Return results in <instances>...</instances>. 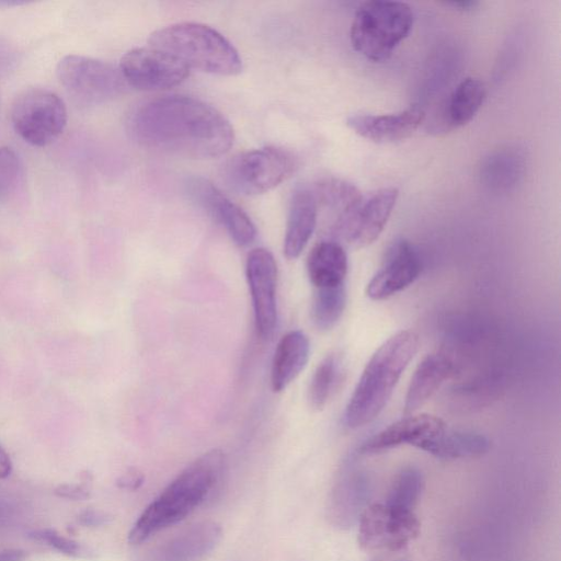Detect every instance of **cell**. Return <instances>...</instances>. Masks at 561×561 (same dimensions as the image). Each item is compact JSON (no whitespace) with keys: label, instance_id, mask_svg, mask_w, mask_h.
Wrapping results in <instances>:
<instances>
[{"label":"cell","instance_id":"cell-19","mask_svg":"<svg viewBox=\"0 0 561 561\" xmlns=\"http://www.w3.org/2000/svg\"><path fill=\"white\" fill-rule=\"evenodd\" d=\"M455 373L453 359L443 353L428 354L416 367L404 402V413L413 414Z\"/></svg>","mask_w":561,"mask_h":561},{"label":"cell","instance_id":"cell-1","mask_svg":"<svg viewBox=\"0 0 561 561\" xmlns=\"http://www.w3.org/2000/svg\"><path fill=\"white\" fill-rule=\"evenodd\" d=\"M128 131L139 145L190 159H213L229 151L234 134L215 107L193 96L172 94L138 106Z\"/></svg>","mask_w":561,"mask_h":561},{"label":"cell","instance_id":"cell-30","mask_svg":"<svg viewBox=\"0 0 561 561\" xmlns=\"http://www.w3.org/2000/svg\"><path fill=\"white\" fill-rule=\"evenodd\" d=\"M27 536L68 557L88 558L92 554L85 546L51 528L33 529Z\"/></svg>","mask_w":561,"mask_h":561},{"label":"cell","instance_id":"cell-14","mask_svg":"<svg viewBox=\"0 0 561 561\" xmlns=\"http://www.w3.org/2000/svg\"><path fill=\"white\" fill-rule=\"evenodd\" d=\"M438 416L421 413L404 416L365 440L360 454H376L401 445L427 451L433 442L446 430Z\"/></svg>","mask_w":561,"mask_h":561},{"label":"cell","instance_id":"cell-7","mask_svg":"<svg viewBox=\"0 0 561 561\" xmlns=\"http://www.w3.org/2000/svg\"><path fill=\"white\" fill-rule=\"evenodd\" d=\"M11 122L24 141L44 147L62 134L67 124V110L56 93L33 88L22 92L13 102Z\"/></svg>","mask_w":561,"mask_h":561},{"label":"cell","instance_id":"cell-3","mask_svg":"<svg viewBox=\"0 0 561 561\" xmlns=\"http://www.w3.org/2000/svg\"><path fill=\"white\" fill-rule=\"evenodd\" d=\"M419 347V334L402 330L375 351L346 404L347 427H362L379 415Z\"/></svg>","mask_w":561,"mask_h":561},{"label":"cell","instance_id":"cell-22","mask_svg":"<svg viewBox=\"0 0 561 561\" xmlns=\"http://www.w3.org/2000/svg\"><path fill=\"white\" fill-rule=\"evenodd\" d=\"M347 270V254L344 248L333 240L317 243L307 259V273L314 288L344 285Z\"/></svg>","mask_w":561,"mask_h":561},{"label":"cell","instance_id":"cell-34","mask_svg":"<svg viewBox=\"0 0 561 561\" xmlns=\"http://www.w3.org/2000/svg\"><path fill=\"white\" fill-rule=\"evenodd\" d=\"M144 473L137 468H129L122 473L117 480L116 485L124 490H137L144 483Z\"/></svg>","mask_w":561,"mask_h":561},{"label":"cell","instance_id":"cell-26","mask_svg":"<svg viewBox=\"0 0 561 561\" xmlns=\"http://www.w3.org/2000/svg\"><path fill=\"white\" fill-rule=\"evenodd\" d=\"M311 188L318 209L330 210L335 215L334 220L355 208L364 197L354 184L336 178L320 180Z\"/></svg>","mask_w":561,"mask_h":561},{"label":"cell","instance_id":"cell-37","mask_svg":"<svg viewBox=\"0 0 561 561\" xmlns=\"http://www.w3.org/2000/svg\"><path fill=\"white\" fill-rule=\"evenodd\" d=\"M26 553L20 549H7L0 551V561H24Z\"/></svg>","mask_w":561,"mask_h":561},{"label":"cell","instance_id":"cell-13","mask_svg":"<svg viewBox=\"0 0 561 561\" xmlns=\"http://www.w3.org/2000/svg\"><path fill=\"white\" fill-rule=\"evenodd\" d=\"M422 272L416 249L405 239H397L388 248L379 270L367 284L373 300H385L412 285Z\"/></svg>","mask_w":561,"mask_h":561},{"label":"cell","instance_id":"cell-4","mask_svg":"<svg viewBox=\"0 0 561 561\" xmlns=\"http://www.w3.org/2000/svg\"><path fill=\"white\" fill-rule=\"evenodd\" d=\"M148 46L175 58L188 69L233 76L242 70V60L234 46L208 25L182 22L154 31Z\"/></svg>","mask_w":561,"mask_h":561},{"label":"cell","instance_id":"cell-38","mask_svg":"<svg viewBox=\"0 0 561 561\" xmlns=\"http://www.w3.org/2000/svg\"><path fill=\"white\" fill-rule=\"evenodd\" d=\"M448 7H453L456 10L460 11H469L478 7L479 2L477 1H451L445 3Z\"/></svg>","mask_w":561,"mask_h":561},{"label":"cell","instance_id":"cell-28","mask_svg":"<svg viewBox=\"0 0 561 561\" xmlns=\"http://www.w3.org/2000/svg\"><path fill=\"white\" fill-rule=\"evenodd\" d=\"M311 320L320 331H329L341 319L346 306V286L314 288Z\"/></svg>","mask_w":561,"mask_h":561},{"label":"cell","instance_id":"cell-5","mask_svg":"<svg viewBox=\"0 0 561 561\" xmlns=\"http://www.w3.org/2000/svg\"><path fill=\"white\" fill-rule=\"evenodd\" d=\"M413 12L401 1L371 0L356 10L351 25L353 48L374 62L387 60L409 35Z\"/></svg>","mask_w":561,"mask_h":561},{"label":"cell","instance_id":"cell-11","mask_svg":"<svg viewBox=\"0 0 561 561\" xmlns=\"http://www.w3.org/2000/svg\"><path fill=\"white\" fill-rule=\"evenodd\" d=\"M398 194L394 187H383L363 197L355 208L334 220L333 231L352 247L371 244L382 232Z\"/></svg>","mask_w":561,"mask_h":561},{"label":"cell","instance_id":"cell-20","mask_svg":"<svg viewBox=\"0 0 561 561\" xmlns=\"http://www.w3.org/2000/svg\"><path fill=\"white\" fill-rule=\"evenodd\" d=\"M310 354V342L305 332L291 330L278 342L271 369V386L280 392L297 378L306 367Z\"/></svg>","mask_w":561,"mask_h":561},{"label":"cell","instance_id":"cell-32","mask_svg":"<svg viewBox=\"0 0 561 561\" xmlns=\"http://www.w3.org/2000/svg\"><path fill=\"white\" fill-rule=\"evenodd\" d=\"M91 479L88 478V474L80 483H62L55 488L54 494L58 497L73 500V501H83L90 497L91 489H90Z\"/></svg>","mask_w":561,"mask_h":561},{"label":"cell","instance_id":"cell-17","mask_svg":"<svg viewBox=\"0 0 561 561\" xmlns=\"http://www.w3.org/2000/svg\"><path fill=\"white\" fill-rule=\"evenodd\" d=\"M425 118L417 105L392 114H359L347 118V126L360 137L376 144H392L410 137Z\"/></svg>","mask_w":561,"mask_h":561},{"label":"cell","instance_id":"cell-9","mask_svg":"<svg viewBox=\"0 0 561 561\" xmlns=\"http://www.w3.org/2000/svg\"><path fill=\"white\" fill-rule=\"evenodd\" d=\"M358 543L365 550L398 551L420 534L421 524L413 511L386 503L367 506L358 518Z\"/></svg>","mask_w":561,"mask_h":561},{"label":"cell","instance_id":"cell-15","mask_svg":"<svg viewBox=\"0 0 561 561\" xmlns=\"http://www.w3.org/2000/svg\"><path fill=\"white\" fill-rule=\"evenodd\" d=\"M221 536L218 523L198 522L151 548L140 561H201L217 547Z\"/></svg>","mask_w":561,"mask_h":561},{"label":"cell","instance_id":"cell-31","mask_svg":"<svg viewBox=\"0 0 561 561\" xmlns=\"http://www.w3.org/2000/svg\"><path fill=\"white\" fill-rule=\"evenodd\" d=\"M21 175V164L16 153L8 148H0V205L15 190Z\"/></svg>","mask_w":561,"mask_h":561},{"label":"cell","instance_id":"cell-21","mask_svg":"<svg viewBox=\"0 0 561 561\" xmlns=\"http://www.w3.org/2000/svg\"><path fill=\"white\" fill-rule=\"evenodd\" d=\"M364 476L343 472L332 488L329 499V517L340 527H348L363 513L369 496V486Z\"/></svg>","mask_w":561,"mask_h":561},{"label":"cell","instance_id":"cell-39","mask_svg":"<svg viewBox=\"0 0 561 561\" xmlns=\"http://www.w3.org/2000/svg\"><path fill=\"white\" fill-rule=\"evenodd\" d=\"M3 515H4V507H3L2 505H0V518H1V516H3Z\"/></svg>","mask_w":561,"mask_h":561},{"label":"cell","instance_id":"cell-24","mask_svg":"<svg viewBox=\"0 0 561 561\" xmlns=\"http://www.w3.org/2000/svg\"><path fill=\"white\" fill-rule=\"evenodd\" d=\"M486 95L484 83L477 78L463 79L453 91L442 116V127L453 129L469 123Z\"/></svg>","mask_w":561,"mask_h":561},{"label":"cell","instance_id":"cell-6","mask_svg":"<svg viewBox=\"0 0 561 561\" xmlns=\"http://www.w3.org/2000/svg\"><path fill=\"white\" fill-rule=\"evenodd\" d=\"M57 76L75 101L88 106L112 101L127 87L119 68L79 55H68L60 59Z\"/></svg>","mask_w":561,"mask_h":561},{"label":"cell","instance_id":"cell-33","mask_svg":"<svg viewBox=\"0 0 561 561\" xmlns=\"http://www.w3.org/2000/svg\"><path fill=\"white\" fill-rule=\"evenodd\" d=\"M77 522L84 527H100L110 523L111 516L103 511L87 508L79 513Z\"/></svg>","mask_w":561,"mask_h":561},{"label":"cell","instance_id":"cell-27","mask_svg":"<svg viewBox=\"0 0 561 561\" xmlns=\"http://www.w3.org/2000/svg\"><path fill=\"white\" fill-rule=\"evenodd\" d=\"M343 374L340 354H328L317 366L308 388V401L314 410L323 409L337 389Z\"/></svg>","mask_w":561,"mask_h":561},{"label":"cell","instance_id":"cell-2","mask_svg":"<svg viewBox=\"0 0 561 561\" xmlns=\"http://www.w3.org/2000/svg\"><path fill=\"white\" fill-rule=\"evenodd\" d=\"M225 465V454L220 449L208 450L191 462L144 510L128 534V542L140 545L185 519L218 486Z\"/></svg>","mask_w":561,"mask_h":561},{"label":"cell","instance_id":"cell-16","mask_svg":"<svg viewBox=\"0 0 561 561\" xmlns=\"http://www.w3.org/2000/svg\"><path fill=\"white\" fill-rule=\"evenodd\" d=\"M188 192L230 234L240 247L252 243L256 229L251 218L214 184L205 179H193L188 183Z\"/></svg>","mask_w":561,"mask_h":561},{"label":"cell","instance_id":"cell-29","mask_svg":"<svg viewBox=\"0 0 561 561\" xmlns=\"http://www.w3.org/2000/svg\"><path fill=\"white\" fill-rule=\"evenodd\" d=\"M424 489L422 472L415 467H405L394 477L386 504L400 510L413 511Z\"/></svg>","mask_w":561,"mask_h":561},{"label":"cell","instance_id":"cell-23","mask_svg":"<svg viewBox=\"0 0 561 561\" xmlns=\"http://www.w3.org/2000/svg\"><path fill=\"white\" fill-rule=\"evenodd\" d=\"M525 168L524 151L516 146H507L485 157L480 167V178L491 190L508 191L522 180Z\"/></svg>","mask_w":561,"mask_h":561},{"label":"cell","instance_id":"cell-36","mask_svg":"<svg viewBox=\"0 0 561 561\" xmlns=\"http://www.w3.org/2000/svg\"><path fill=\"white\" fill-rule=\"evenodd\" d=\"M11 471V459L7 451L3 449V447L0 445V479H5L7 477H9Z\"/></svg>","mask_w":561,"mask_h":561},{"label":"cell","instance_id":"cell-35","mask_svg":"<svg viewBox=\"0 0 561 561\" xmlns=\"http://www.w3.org/2000/svg\"><path fill=\"white\" fill-rule=\"evenodd\" d=\"M13 62V53L7 43L0 41V72L10 68Z\"/></svg>","mask_w":561,"mask_h":561},{"label":"cell","instance_id":"cell-12","mask_svg":"<svg viewBox=\"0 0 561 561\" xmlns=\"http://www.w3.org/2000/svg\"><path fill=\"white\" fill-rule=\"evenodd\" d=\"M245 275L256 332L262 339H268L277 320V265L273 254L264 248L253 249L247 259Z\"/></svg>","mask_w":561,"mask_h":561},{"label":"cell","instance_id":"cell-25","mask_svg":"<svg viewBox=\"0 0 561 561\" xmlns=\"http://www.w3.org/2000/svg\"><path fill=\"white\" fill-rule=\"evenodd\" d=\"M490 440L482 434L446 428L426 453L440 459L473 458L486 454Z\"/></svg>","mask_w":561,"mask_h":561},{"label":"cell","instance_id":"cell-18","mask_svg":"<svg viewBox=\"0 0 561 561\" xmlns=\"http://www.w3.org/2000/svg\"><path fill=\"white\" fill-rule=\"evenodd\" d=\"M318 206L311 187H299L291 196L284 238V254L297 259L310 240L317 225Z\"/></svg>","mask_w":561,"mask_h":561},{"label":"cell","instance_id":"cell-10","mask_svg":"<svg viewBox=\"0 0 561 561\" xmlns=\"http://www.w3.org/2000/svg\"><path fill=\"white\" fill-rule=\"evenodd\" d=\"M118 68L126 84L144 91L173 88L190 75L182 62L151 46L128 50Z\"/></svg>","mask_w":561,"mask_h":561},{"label":"cell","instance_id":"cell-8","mask_svg":"<svg viewBox=\"0 0 561 561\" xmlns=\"http://www.w3.org/2000/svg\"><path fill=\"white\" fill-rule=\"evenodd\" d=\"M291 153L280 148L265 147L245 151L230 159L224 170V178L230 188L244 195L265 193L295 170Z\"/></svg>","mask_w":561,"mask_h":561}]
</instances>
